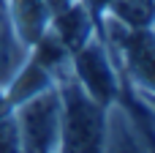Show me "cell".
<instances>
[{"label": "cell", "mask_w": 155, "mask_h": 153, "mask_svg": "<svg viewBox=\"0 0 155 153\" xmlns=\"http://www.w3.org/2000/svg\"><path fill=\"white\" fill-rule=\"evenodd\" d=\"M25 153H57L60 140V93L57 85L44 88L41 93L11 107Z\"/></svg>", "instance_id": "obj_2"}, {"label": "cell", "mask_w": 155, "mask_h": 153, "mask_svg": "<svg viewBox=\"0 0 155 153\" xmlns=\"http://www.w3.org/2000/svg\"><path fill=\"white\" fill-rule=\"evenodd\" d=\"M60 93V140L57 153H101L106 134V107L98 104L74 74L54 79Z\"/></svg>", "instance_id": "obj_1"}, {"label": "cell", "mask_w": 155, "mask_h": 153, "mask_svg": "<svg viewBox=\"0 0 155 153\" xmlns=\"http://www.w3.org/2000/svg\"><path fill=\"white\" fill-rule=\"evenodd\" d=\"M71 74L104 107H109L123 96V79H120L117 63L112 57L106 38L98 33V27L82 47L71 52Z\"/></svg>", "instance_id": "obj_3"}, {"label": "cell", "mask_w": 155, "mask_h": 153, "mask_svg": "<svg viewBox=\"0 0 155 153\" xmlns=\"http://www.w3.org/2000/svg\"><path fill=\"white\" fill-rule=\"evenodd\" d=\"M82 3H84V5L95 14V19H98V16L106 11V5H109V0H82Z\"/></svg>", "instance_id": "obj_8"}, {"label": "cell", "mask_w": 155, "mask_h": 153, "mask_svg": "<svg viewBox=\"0 0 155 153\" xmlns=\"http://www.w3.org/2000/svg\"><path fill=\"white\" fill-rule=\"evenodd\" d=\"M104 14L125 27H153V0H109Z\"/></svg>", "instance_id": "obj_6"}, {"label": "cell", "mask_w": 155, "mask_h": 153, "mask_svg": "<svg viewBox=\"0 0 155 153\" xmlns=\"http://www.w3.org/2000/svg\"><path fill=\"white\" fill-rule=\"evenodd\" d=\"M8 8V25L16 38V44L27 52L46 30H49V5L46 0H5Z\"/></svg>", "instance_id": "obj_5"}, {"label": "cell", "mask_w": 155, "mask_h": 153, "mask_svg": "<svg viewBox=\"0 0 155 153\" xmlns=\"http://www.w3.org/2000/svg\"><path fill=\"white\" fill-rule=\"evenodd\" d=\"M101 153H153L147 123H139L136 110H131L123 96L106 107V134Z\"/></svg>", "instance_id": "obj_4"}, {"label": "cell", "mask_w": 155, "mask_h": 153, "mask_svg": "<svg viewBox=\"0 0 155 153\" xmlns=\"http://www.w3.org/2000/svg\"><path fill=\"white\" fill-rule=\"evenodd\" d=\"M0 153H25L19 131H16V123L11 118V110L0 112Z\"/></svg>", "instance_id": "obj_7"}]
</instances>
